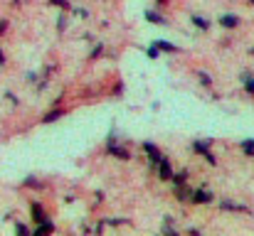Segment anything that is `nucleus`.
Wrapping results in <instances>:
<instances>
[{"label":"nucleus","mask_w":254,"mask_h":236,"mask_svg":"<svg viewBox=\"0 0 254 236\" xmlns=\"http://www.w3.org/2000/svg\"><path fill=\"white\" fill-rule=\"evenodd\" d=\"M195 77H197V81H200V86H205V89H212V74L207 72V69H197L195 72Z\"/></svg>","instance_id":"16"},{"label":"nucleus","mask_w":254,"mask_h":236,"mask_svg":"<svg viewBox=\"0 0 254 236\" xmlns=\"http://www.w3.org/2000/svg\"><path fill=\"white\" fill-rule=\"evenodd\" d=\"M190 194H192V187L185 182V185H173V197L183 204H190Z\"/></svg>","instance_id":"9"},{"label":"nucleus","mask_w":254,"mask_h":236,"mask_svg":"<svg viewBox=\"0 0 254 236\" xmlns=\"http://www.w3.org/2000/svg\"><path fill=\"white\" fill-rule=\"evenodd\" d=\"M22 187H27V189H42L45 185H42V182H40L35 175H27V177L22 180Z\"/></svg>","instance_id":"21"},{"label":"nucleus","mask_w":254,"mask_h":236,"mask_svg":"<svg viewBox=\"0 0 254 236\" xmlns=\"http://www.w3.org/2000/svg\"><path fill=\"white\" fill-rule=\"evenodd\" d=\"M250 54H252V57H254V47H252V49H250Z\"/></svg>","instance_id":"34"},{"label":"nucleus","mask_w":254,"mask_h":236,"mask_svg":"<svg viewBox=\"0 0 254 236\" xmlns=\"http://www.w3.org/2000/svg\"><path fill=\"white\" fill-rule=\"evenodd\" d=\"M168 2H170V0H153V5H156V7H166Z\"/></svg>","instance_id":"31"},{"label":"nucleus","mask_w":254,"mask_h":236,"mask_svg":"<svg viewBox=\"0 0 254 236\" xmlns=\"http://www.w3.org/2000/svg\"><path fill=\"white\" fill-rule=\"evenodd\" d=\"M15 234L30 236V234H32V229H30V227H27V224H22V222H15Z\"/></svg>","instance_id":"24"},{"label":"nucleus","mask_w":254,"mask_h":236,"mask_svg":"<svg viewBox=\"0 0 254 236\" xmlns=\"http://www.w3.org/2000/svg\"><path fill=\"white\" fill-rule=\"evenodd\" d=\"M104 199H106V194H104L101 189H96V192H94V204L99 207V204H104Z\"/></svg>","instance_id":"26"},{"label":"nucleus","mask_w":254,"mask_h":236,"mask_svg":"<svg viewBox=\"0 0 254 236\" xmlns=\"http://www.w3.org/2000/svg\"><path fill=\"white\" fill-rule=\"evenodd\" d=\"M217 25H220L222 30H237V27L242 25V17H240L237 12H222V15L217 17Z\"/></svg>","instance_id":"5"},{"label":"nucleus","mask_w":254,"mask_h":236,"mask_svg":"<svg viewBox=\"0 0 254 236\" xmlns=\"http://www.w3.org/2000/svg\"><path fill=\"white\" fill-rule=\"evenodd\" d=\"M5 62H7V59H5V52L0 49V67H5Z\"/></svg>","instance_id":"32"},{"label":"nucleus","mask_w":254,"mask_h":236,"mask_svg":"<svg viewBox=\"0 0 254 236\" xmlns=\"http://www.w3.org/2000/svg\"><path fill=\"white\" fill-rule=\"evenodd\" d=\"M30 219H32V224H37V222L47 219V209H45V204H42V202H37V199H32V202H30Z\"/></svg>","instance_id":"10"},{"label":"nucleus","mask_w":254,"mask_h":236,"mask_svg":"<svg viewBox=\"0 0 254 236\" xmlns=\"http://www.w3.org/2000/svg\"><path fill=\"white\" fill-rule=\"evenodd\" d=\"M217 207H220V212H240V214H250V212H252L247 204H240V202H235V199H220Z\"/></svg>","instance_id":"7"},{"label":"nucleus","mask_w":254,"mask_h":236,"mask_svg":"<svg viewBox=\"0 0 254 236\" xmlns=\"http://www.w3.org/2000/svg\"><path fill=\"white\" fill-rule=\"evenodd\" d=\"M210 145H212V138H202V141L197 138V141H192V143H190V150H192L195 155L202 157L207 165H212V167H215V165H217V157H215V153L210 150Z\"/></svg>","instance_id":"2"},{"label":"nucleus","mask_w":254,"mask_h":236,"mask_svg":"<svg viewBox=\"0 0 254 236\" xmlns=\"http://www.w3.org/2000/svg\"><path fill=\"white\" fill-rule=\"evenodd\" d=\"M153 45L161 49V54H178V52H180V47L168 42V40H153Z\"/></svg>","instance_id":"14"},{"label":"nucleus","mask_w":254,"mask_h":236,"mask_svg":"<svg viewBox=\"0 0 254 236\" xmlns=\"http://www.w3.org/2000/svg\"><path fill=\"white\" fill-rule=\"evenodd\" d=\"M212 202H215V192L210 187H192V194H190L192 207H202V204H212Z\"/></svg>","instance_id":"4"},{"label":"nucleus","mask_w":254,"mask_h":236,"mask_svg":"<svg viewBox=\"0 0 254 236\" xmlns=\"http://www.w3.org/2000/svg\"><path fill=\"white\" fill-rule=\"evenodd\" d=\"M143 17L151 22V25H158V27H168V20L158 12V10H153V7H148L146 12H143Z\"/></svg>","instance_id":"13"},{"label":"nucleus","mask_w":254,"mask_h":236,"mask_svg":"<svg viewBox=\"0 0 254 236\" xmlns=\"http://www.w3.org/2000/svg\"><path fill=\"white\" fill-rule=\"evenodd\" d=\"M7 25H10L7 20H0V37H2V35L7 32Z\"/></svg>","instance_id":"29"},{"label":"nucleus","mask_w":254,"mask_h":236,"mask_svg":"<svg viewBox=\"0 0 254 236\" xmlns=\"http://www.w3.org/2000/svg\"><path fill=\"white\" fill-rule=\"evenodd\" d=\"M141 150L146 153V160H148V170H151V172H156V165L163 160L161 148H158L153 141H143V143H141Z\"/></svg>","instance_id":"3"},{"label":"nucleus","mask_w":254,"mask_h":236,"mask_svg":"<svg viewBox=\"0 0 254 236\" xmlns=\"http://www.w3.org/2000/svg\"><path fill=\"white\" fill-rule=\"evenodd\" d=\"M47 5L60 7V10H64V12H69V10H72V2H69V0H47Z\"/></svg>","instance_id":"22"},{"label":"nucleus","mask_w":254,"mask_h":236,"mask_svg":"<svg viewBox=\"0 0 254 236\" xmlns=\"http://www.w3.org/2000/svg\"><path fill=\"white\" fill-rule=\"evenodd\" d=\"M146 57H148V59H153V62H156V59H161V49H158V47H156V45H153V42H151V45H148V47H146Z\"/></svg>","instance_id":"23"},{"label":"nucleus","mask_w":254,"mask_h":236,"mask_svg":"<svg viewBox=\"0 0 254 236\" xmlns=\"http://www.w3.org/2000/svg\"><path fill=\"white\" fill-rule=\"evenodd\" d=\"M25 81H27V84H37V81H40V74H37V72H27V74H25Z\"/></svg>","instance_id":"27"},{"label":"nucleus","mask_w":254,"mask_h":236,"mask_svg":"<svg viewBox=\"0 0 254 236\" xmlns=\"http://www.w3.org/2000/svg\"><path fill=\"white\" fill-rule=\"evenodd\" d=\"M190 25H192L195 30H200V32H210V30H212V20H207V17H202V15H197V12L190 15Z\"/></svg>","instance_id":"11"},{"label":"nucleus","mask_w":254,"mask_h":236,"mask_svg":"<svg viewBox=\"0 0 254 236\" xmlns=\"http://www.w3.org/2000/svg\"><path fill=\"white\" fill-rule=\"evenodd\" d=\"M67 27H69V17H67V12L62 10V12L57 15V32H60V35H64V32H67Z\"/></svg>","instance_id":"20"},{"label":"nucleus","mask_w":254,"mask_h":236,"mask_svg":"<svg viewBox=\"0 0 254 236\" xmlns=\"http://www.w3.org/2000/svg\"><path fill=\"white\" fill-rule=\"evenodd\" d=\"M64 116H67V108H62V106H52V108L42 116V123L50 126V123H55V121H60V118H64Z\"/></svg>","instance_id":"12"},{"label":"nucleus","mask_w":254,"mask_h":236,"mask_svg":"<svg viewBox=\"0 0 254 236\" xmlns=\"http://www.w3.org/2000/svg\"><path fill=\"white\" fill-rule=\"evenodd\" d=\"M104 49H106V47H104V42L99 40V42H96V45H94V47L89 49L86 59H89V62H96V59H101V57H104Z\"/></svg>","instance_id":"15"},{"label":"nucleus","mask_w":254,"mask_h":236,"mask_svg":"<svg viewBox=\"0 0 254 236\" xmlns=\"http://www.w3.org/2000/svg\"><path fill=\"white\" fill-rule=\"evenodd\" d=\"M57 232V224L47 217V219H42V222H37L35 227H32V234L35 236H45V234H55Z\"/></svg>","instance_id":"8"},{"label":"nucleus","mask_w":254,"mask_h":236,"mask_svg":"<svg viewBox=\"0 0 254 236\" xmlns=\"http://www.w3.org/2000/svg\"><path fill=\"white\" fill-rule=\"evenodd\" d=\"M247 2H250V5H252V7H254V0H247Z\"/></svg>","instance_id":"33"},{"label":"nucleus","mask_w":254,"mask_h":236,"mask_svg":"<svg viewBox=\"0 0 254 236\" xmlns=\"http://www.w3.org/2000/svg\"><path fill=\"white\" fill-rule=\"evenodd\" d=\"M188 177H190L188 170H178V172H173V177H170V187H173V185H185Z\"/></svg>","instance_id":"19"},{"label":"nucleus","mask_w":254,"mask_h":236,"mask_svg":"<svg viewBox=\"0 0 254 236\" xmlns=\"http://www.w3.org/2000/svg\"><path fill=\"white\" fill-rule=\"evenodd\" d=\"M240 150L245 157H254V138H245L240 141Z\"/></svg>","instance_id":"18"},{"label":"nucleus","mask_w":254,"mask_h":236,"mask_svg":"<svg viewBox=\"0 0 254 236\" xmlns=\"http://www.w3.org/2000/svg\"><path fill=\"white\" fill-rule=\"evenodd\" d=\"M121 94H124V84L119 81V84H116V89H114V96H121Z\"/></svg>","instance_id":"30"},{"label":"nucleus","mask_w":254,"mask_h":236,"mask_svg":"<svg viewBox=\"0 0 254 236\" xmlns=\"http://www.w3.org/2000/svg\"><path fill=\"white\" fill-rule=\"evenodd\" d=\"M173 162H170V157L163 155V160L156 165V177L161 180V182H170V177H173Z\"/></svg>","instance_id":"6"},{"label":"nucleus","mask_w":254,"mask_h":236,"mask_svg":"<svg viewBox=\"0 0 254 236\" xmlns=\"http://www.w3.org/2000/svg\"><path fill=\"white\" fill-rule=\"evenodd\" d=\"M242 89H245V94H250V96H254V74H250V72H242Z\"/></svg>","instance_id":"17"},{"label":"nucleus","mask_w":254,"mask_h":236,"mask_svg":"<svg viewBox=\"0 0 254 236\" xmlns=\"http://www.w3.org/2000/svg\"><path fill=\"white\" fill-rule=\"evenodd\" d=\"M104 153L111 157H116V160H121V162H128L133 153H131V148H126V145H121L119 143V136H116V128H111L109 131V136H106V143H104Z\"/></svg>","instance_id":"1"},{"label":"nucleus","mask_w":254,"mask_h":236,"mask_svg":"<svg viewBox=\"0 0 254 236\" xmlns=\"http://www.w3.org/2000/svg\"><path fill=\"white\" fill-rule=\"evenodd\" d=\"M161 234L175 236V224H170V222H163V227H161Z\"/></svg>","instance_id":"25"},{"label":"nucleus","mask_w":254,"mask_h":236,"mask_svg":"<svg viewBox=\"0 0 254 236\" xmlns=\"http://www.w3.org/2000/svg\"><path fill=\"white\" fill-rule=\"evenodd\" d=\"M5 98H7V101H10L12 106H20V98H17V96H15L12 91H5Z\"/></svg>","instance_id":"28"}]
</instances>
